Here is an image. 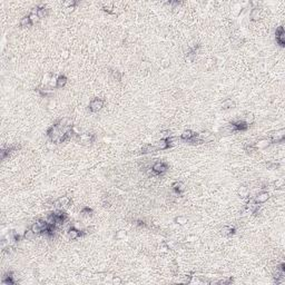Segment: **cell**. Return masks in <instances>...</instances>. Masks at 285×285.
Segmentation results:
<instances>
[{
	"instance_id": "6da1fadb",
	"label": "cell",
	"mask_w": 285,
	"mask_h": 285,
	"mask_svg": "<svg viewBox=\"0 0 285 285\" xmlns=\"http://www.w3.org/2000/svg\"><path fill=\"white\" fill-rule=\"evenodd\" d=\"M104 107V100L101 98H95L90 101L89 104V109L93 112H97L98 110H100Z\"/></svg>"
},
{
	"instance_id": "7a4b0ae2",
	"label": "cell",
	"mask_w": 285,
	"mask_h": 285,
	"mask_svg": "<svg viewBox=\"0 0 285 285\" xmlns=\"http://www.w3.org/2000/svg\"><path fill=\"white\" fill-rule=\"evenodd\" d=\"M285 137V129H279V130H276L272 134V137L269 138L272 143H279V141H283Z\"/></svg>"
},
{
	"instance_id": "3957f363",
	"label": "cell",
	"mask_w": 285,
	"mask_h": 285,
	"mask_svg": "<svg viewBox=\"0 0 285 285\" xmlns=\"http://www.w3.org/2000/svg\"><path fill=\"white\" fill-rule=\"evenodd\" d=\"M69 203H70V198L67 197V196H62V197H59L57 201L54 202V206L58 208V209H60L64 206L69 205Z\"/></svg>"
},
{
	"instance_id": "277c9868",
	"label": "cell",
	"mask_w": 285,
	"mask_h": 285,
	"mask_svg": "<svg viewBox=\"0 0 285 285\" xmlns=\"http://www.w3.org/2000/svg\"><path fill=\"white\" fill-rule=\"evenodd\" d=\"M271 139L269 138H261V139H258L256 141V143H254V147L256 148V149H264V148H266V147H268V146L271 145Z\"/></svg>"
},
{
	"instance_id": "5b68a950",
	"label": "cell",
	"mask_w": 285,
	"mask_h": 285,
	"mask_svg": "<svg viewBox=\"0 0 285 285\" xmlns=\"http://www.w3.org/2000/svg\"><path fill=\"white\" fill-rule=\"evenodd\" d=\"M153 170L156 174H163L167 170V165L163 162H157L153 165Z\"/></svg>"
},
{
	"instance_id": "8992f818",
	"label": "cell",
	"mask_w": 285,
	"mask_h": 285,
	"mask_svg": "<svg viewBox=\"0 0 285 285\" xmlns=\"http://www.w3.org/2000/svg\"><path fill=\"white\" fill-rule=\"evenodd\" d=\"M268 198H269V194H268L267 192H261V193H258V194L255 196L254 202L257 203V204H262V203L267 202Z\"/></svg>"
},
{
	"instance_id": "52a82bcc",
	"label": "cell",
	"mask_w": 285,
	"mask_h": 285,
	"mask_svg": "<svg viewBox=\"0 0 285 285\" xmlns=\"http://www.w3.org/2000/svg\"><path fill=\"white\" fill-rule=\"evenodd\" d=\"M56 125L62 130V129L66 128V127H71V125H73V120H71L70 118L65 117V118H62V119H60V120H59Z\"/></svg>"
},
{
	"instance_id": "ba28073f",
	"label": "cell",
	"mask_w": 285,
	"mask_h": 285,
	"mask_svg": "<svg viewBox=\"0 0 285 285\" xmlns=\"http://www.w3.org/2000/svg\"><path fill=\"white\" fill-rule=\"evenodd\" d=\"M276 41L281 46H284L285 36H284V29H283V27H279V29L276 30Z\"/></svg>"
},
{
	"instance_id": "9c48e42d",
	"label": "cell",
	"mask_w": 285,
	"mask_h": 285,
	"mask_svg": "<svg viewBox=\"0 0 285 285\" xmlns=\"http://www.w3.org/2000/svg\"><path fill=\"white\" fill-rule=\"evenodd\" d=\"M80 235H83V233L79 229L75 228V227H71V228L68 231V236H69L70 240H77Z\"/></svg>"
},
{
	"instance_id": "30bf717a",
	"label": "cell",
	"mask_w": 285,
	"mask_h": 285,
	"mask_svg": "<svg viewBox=\"0 0 285 285\" xmlns=\"http://www.w3.org/2000/svg\"><path fill=\"white\" fill-rule=\"evenodd\" d=\"M250 17H251V19L253 20V21L258 20L260 17H261V9H260L258 7H254V8L252 9L251 13H250Z\"/></svg>"
},
{
	"instance_id": "8fae6325",
	"label": "cell",
	"mask_w": 285,
	"mask_h": 285,
	"mask_svg": "<svg viewBox=\"0 0 285 285\" xmlns=\"http://www.w3.org/2000/svg\"><path fill=\"white\" fill-rule=\"evenodd\" d=\"M173 190L176 194H182L185 190V185L182 182H175L173 184Z\"/></svg>"
},
{
	"instance_id": "7c38bea8",
	"label": "cell",
	"mask_w": 285,
	"mask_h": 285,
	"mask_svg": "<svg viewBox=\"0 0 285 285\" xmlns=\"http://www.w3.org/2000/svg\"><path fill=\"white\" fill-rule=\"evenodd\" d=\"M221 133H222V135H224V136H229V135H232L233 133H235V128H234V126H233V124H231V125H228V126L223 127L222 130H221Z\"/></svg>"
},
{
	"instance_id": "4fadbf2b",
	"label": "cell",
	"mask_w": 285,
	"mask_h": 285,
	"mask_svg": "<svg viewBox=\"0 0 285 285\" xmlns=\"http://www.w3.org/2000/svg\"><path fill=\"white\" fill-rule=\"evenodd\" d=\"M196 134H194L192 130H184L183 133H182V135H180V138L183 140H187V141H190L194 136H195Z\"/></svg>"
},
{
	"instance_id": "5bb4252c",
	"label": "cell",
	"mask_w": 285,
	"mask_h": 285,
	"mask_svg": "<svg viewBox=\"0 0 285 285\" xmlns=\"http://www.w3.org/2000/svg\"><path fill=\"white\" fill-rule=\"evenodd\" d=\"M237 194L242 197V198H245L247 196L250 195V190L246 187V186H240L238 190H237Z\"/></svg>"
},
{
	"instance_id": "9a60e30c",
	"label": "cell",
	"mask_w": 285,
	"mask_h": 285,
	"mask_svg": "<svg viewBox=\"0 0 285 285\" xmlns=\"http://www.w3.org/2000/svg\"><path fill=\"white\" fill-rule=\"evenodd\" d=\"M36 237V233H35L33 229H27V231H25V233H23V238L27 240H33Z\"/></svg>"
},
{
	"instance_id": "2e32d148",
	"label": "cell",
	"mask_w": 285,
	"mask_h": 285,
	"mask_svg": "<svg viewBox=\"0 0 285 285\" xmlns=\"http://www.w3.org/2000/svg\"><path fill=\"white\" fill-rule=\"evenodd\" d=\"M222 107H223V109H232V108H234L235 107V101H233L232 99L227 98V99H225V100L223 101Z\"/></svg>"
},
{
	"instance_id": "e0dca14e",
	"label": "cell",
	"mask_w": 285,
	"mask_h": 285,
	"mask_svg": "<svg viewBox=\"0 0 285 285\" xmlns=\"http://www.w3.org/2000/svg\"><path fill=\"white\" fill-rule=\"evenodd\" d=\"M155 146L157 147V149H158V151H163V149H166V148H168V147H169V146H168V144H167V140H166V139L158 140L156 144H155Z\"/></svg>"
},
{
	"instance_id": "ac0fdd59",
	"label": "cell",
	"mask_w": 285,
	"mask_h": 285,
	"mask_svg": "<svg viewBox=\"0 0 285 285\" xmlns=\"http://www.w3.org/2000/svg\"><path fill=\"white\" fill-rule=\"evenodd\" d=\"M156 151H158V149H157V147L155 145H146L141 149V151L144 154H151V153H155Z\"/></svg>"
},
{
	"instance_id": "d6986e66",
	"label": "cell",
	"mask_w": 285,
	"mask_h": 285,
	"mask_svg": "<svg viewBox=\"0 0 285 285\" xmlns=\"http://www.w3.org/2000/svg\"><path fill=\"white\" fill-rule=\"evenodd\" d=\"M235 232V229L231 226H224L223 228L221 229V233L223 236H228V235H232Z\"/></svg>"
},
{
	"instance_id": "ffe728a7",
	"label": "cell",
	"mask_w": 285,
	"mask_h": 285,
	"mask_svg": "<svg viewBox=\"0 0 285 285\" xmlns=\"http://www.w3.org/2000/svg\"><path fill=\"white\" fill-rule=\"evenodd\" d=\"M66 84H67V78H66V76H59V77L57 78V85H56L57 88H62Z\"/></svg>"
},
{
	"instance_id": "44dd1931",
	"label": "cell",
	"mask_w": 285,
	"mask_h": 285,
	"mask_svg": "<svg viewBox=\"0 0 285 285\" xmlns=\"http://www.w3.org/2000/svg\"><path fill=\"white\" fill-rule=\"evenodd\" d=\"M166 140H167L168 146H169V147H172V146H175V145H177V144H178L179 138H178V137H176V136H170V137H168Z\"/></svg>"
},
{
	"instance_id": "7402d4cb",
	"label": "cell",
	"mask_w": 285,
	"mask_h": 285,
	"mask_svg": "<svg viewBox=\"0 0 285 285\" xmlns=\"http://www.w3.org/2000/svg\"><path fill=\"white\" fill-rule=\"evenodd\" d=\"M36 13H37V16L39 17V19H41V18H45L46 16H47V9H46V8H44V7H39V8H37Z\"/></svg>"
},
{
	"instance_id": "603a6c76",
	"label": "cell",
	"mask_w": 285,
	"mask_h": 285,
	"mask_svg": "<svg viewBox=\"0 0 285 285\" xmlns=\"http://www.w3.org/2000/svg\"><path fill=\"white\" fill-rule=\"evenodd\" d=\"M20 25H21V27H31V26H33V23L30 21L29 16H27V17H23V19L20 20Z\"/></svg>"
},
{
	"instance_id": "cb8c5ba5",
	"label": "cell",
	"mask_w": 285,
	"mask_h": 285,
	"mask_svg": "<svg viewBox=\"0 0 285 285\" xmlns=\"http://www.w3.org/2000/svg\"><path fill=\"white\" fill-rule=\"evenodd\" d=\"M39 93L41 96H45V97H50L51 95H54V89H48V88H42L39 89Z\"/></svg>"
},
{
	"instance_id": "d4e9b609",
	"label": "cell",
	"mask_w": 285,
	"mask_h": 285,
	"mask_svg": "<svg viewBox=\"0 0 285 285\" xmlns=\"http://www.w3.org/2000/svg\"><path fill=\"white\" fill-rule=\"evenodd\" d=\"M175 223L176 224H179V225H185V224L187 223V218L185 217V216H177V217H175Z\"/></svg>"
},
{
	"instance_id": "484cf974",
	"label": "cell",
	"mask_w": 285,
	"mask_h": 285,
	"mask_svg": "<svg viewBox=\"0 0 285 285\" xmlns=\"http://www.w3.org/2000/svg\"><path fill=\"white\" fill-rule=\"evenodd\" d=\"M247 125H251L253 122H254V116L253 114H246V116H244V119H243Z\"/></svg>"
},
{
	"instance_id": "4316f807",
	"label": "cell",
	"mask_w": 285,
	"mask_h": 285,
	"mask_svg": "<svg viewBox=\"0 0 285 285\" xmlns=\"http://www.w3.org/2000/svg\"><path fill=\"white\" fill-rule=\"evenodd\" d=\"M168 137H170V130H162L161 132V139H167Z\"/></svg>"
},
{
	"instance_id": "83f0119b",
	"label": "cell",
	"mask_w": 285,
	"mask_h": 285,
	"mask_svg": "<svg viewBox=\"0 0 285 285\" xmlns=\"http://www.w3.org/2000/svg\"><path fill=\"white\" fill-rule=\"evenodd\" d=\"M29 18H30V21L33 23V25H34V23H36L38 20H39V17L37 16V13H36V12L30 13V15H29Z\"/></svg>"
},
{
	"instance_id": "f1b7e54d",
	"label": "cell",
	"mask_w": 285,
	"mask_h": 285,
	"mask_svg": "<svg viewBox=\"0 0 285 285\" xmlns=\"http://www.w3.org/2000/svg\"><path fill=\"white\" fill-rule=\"evenodd\" d=\"M31 229L34 231L36 234H40V233H42V229L38 226V224H37V223H35V224H33V225H31Z\"/></svg>"
},
{
	"instance_id": "f546056e",
	"label": "cell",
	"mask_w": 285,
	"mask_h": 285,
	"mask_svg": "<svg viewBox=\"0 0 285 285\" xmlns=\"http://www.w3.org/2000/svg\"><path fill=\"white\" fill-rule=\"evenodd\" d=\"M75 5H76V1H66V2H64V6L68 7V9H73Z\"/></svg>"
},
{
	"instance_id": "4dcf8cb0",
	"label": "cell",
	"mask_w": 285,
	"mask_h": 285,
	"mask_svg": "<svg viewBox=\"0 0 285 285\" xmlns=\"http://www.w3.org/2000/svg\"><path fill=\"white\" fill-rule=\"evenodd\" d=\"M125 236H126V232L125 231H119V232H117V234H116V238L117 240H122Z\"/></svg>"
},
{
	"instance_id": "1f68e13d",
	"label": "cell",
	"mask_w": 285,
	"mask_h": 285,
	"mask_svg": "<svg viewBox=\"0 0 285 285\" xmlns=\"http://www.w3.org/2000/svg\"><path fill=\"white\" fill-rule=\"evenodd\" d=\"M112 77L116 79V80H120L122 78V74L117 71V70H112Z\"/></svg>"
},
{
	"instance_id": "d6a6232c",
	"label": "cell",
	"mask_w": 285,
	"mask_h": 285,
	"mask_svg": "<svg viewBox=\"0 0 285 285\" xmlns=\"http://www.w3.org/2000/svg\"><path fill=\"white\" fill-rule=\"evenodd\" d=\"M91 212H93V211L90 209L89 207H85L84 209L81 211V214H83V215H86V216H89L90 214H91Z\"/></svg>"
},
{
	"instance_id": "836d02e7",
	"label": "cell",
	"mask_w": 285,
	"mask_h": 285,
	"mask_svg": "<svg viewBox=\"0 0 285 285\" xmlns=\"http://www.w3.org/2000/svg\"><path fill=\"white\" fill-rule=\"evenodd\" d=\"M283 185H284V180H283L282 178L275 182V187H276V188H282V187H283Z\"/></svg>"
},
{
	"instance_id": "e575fe53",
	"label": "cell",
	"mask_w": 285,
	"mask_h": 285,
	"mask_svg": "<svg viewBox=\"0 0 285 285\" xmlns=\"http://www.w3.org/2000/svg\"><path fill=\"white\" fill-rule=\"evenodd\" d=\"M122 282H123V281H122V279H120V277H118V276H115V277L112 279V283H114V284H116V285L122 284Z\"/></svg>"
},
{
	"instance_id": "d590c367",
	"label": "cell",
	"mask_w": 285,
	"mask_h": 285,
	"mask_svg": "<svg viewBox=\"0 0 285 285\" xmlns=\"http://www.w3.org/2000/svg\"><path fill=\"white\" fill-rule=\"evenodd\" d=\"M62 58H65V59H67L68 57H69V51L68 50H64L62 52Z\"/></svg>"
},
{
	"instance_id": "8d00e7d4",
	"label": "cell",
	"mask_w": 285,
	"mask_h": 285,
	"mask_svg": "<svg viewBox=\"0 0 285 285\" xmlns=\"http://www.w3.org/2000/svg\"><path fill=\"white\" fill-rule=\"evenodd\" d=\"M196 237L194 236V235H190V236H187V238L186 240H188V242H193V240H195Z\"/></svg>"
},
{
	"instance_id": "74e56055",
	"label": "cell",
	"mask_w": 285,
	"mask_h": 285,
	"mask_svg": "<svg viewBox=\"0 0 285 285\" xmlns=\"http://www.w3.org/2000/svg\"><path fill=\"white\" fill-rule=\"evenodd\" d=\"M48 107H49V108H55V103H54V101H51L50 104L48 105Z\"/></svg>"
}]
</instances>
